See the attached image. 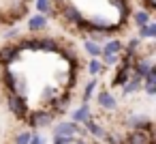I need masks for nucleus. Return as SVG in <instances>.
I'll return each mask as SVG.
<instances>
[{"label": "nucleus", "instance_id": "obj_1", "mask_svg": "<svg viewBox=\"0 0 156 144\" xmlns=\"http://www.w3.org/2000/svg\"><path fill=\"white\" fill-rule=\"evenodd\" d=\"M58 20L66 26V28H73L75 32L83 35L86 32V15L81 13V9L71 2V0H66V2L62 7H58Z\"/></svg>", "mask_w": 156, "mask_h": 144}, {"label": "nucleus", "instance_id": "obj_2", "mask_svg": "<svg viewBox=\"0 0 156 144\" xmlns=\"http://www.w3.org/2000/svg\"><path fill=\"white\" fill-rule=\"evenodd\" d=\"M56 123V116L47 110V108H37L30 110L26 116V125L28 131H41V129H51V125Z\"/></svg>", "mask_w": 156, "mask_h": 144}, {"label": "nucleus", "instance_id": "obj_3", "mask_svg": "<svg viewBox=\"0 0 156 144\" xmlns=\"http://www.w3.org/2000/svg\"><path fill=\"white\" fill-rule=\"evenodd\" d=\"M5 103H7V110L22 123H26V116L30 112V105H28V99L15 95V93H5Z\"/></svg>", "mask_w": 156, "mask_h": 144}, {"label": "nucleus", "instance_id": "obj_4", "mask_svg": "<svg viewBox=\"0 0 156 144\" xmlns=\"http://www.w3.org/2000/svg\"><path fill=\"white\" fill-rule=\"evenodd\" d=\"M124 125L128 131H154V123L143 112H133L124 118Z\"/></svg>", "mask_w": 156, "mask_h": 144}, {"label": "nucleus", "instance_id": "obj_5", "mask_svg": "<svg viewBox=\"0 0 156 144\" xmlns=\"http://www.w3.org/2000/svg\"><path fill=\"white\" fill-rule=\"evenodd\" d=\"M22 52L15 43H5L0 45V69H7V67H13L17 60H22Z\"/></svg>", "mask_w": 156, "mask_h": 144}, {"label": "nucleus", "instance_id": "obj_6", "mask_svg": "<svg viewBox=\"0 0 156 144\" xmlns=\"http://www.w3.org/2000/svg\"><path fill=\"white\" fill-rule=\"evenodd\" d=\"M79 127L81 125H75L73 120H58L51 125V138H77Z\"/></svg>", "mask_w": 156, "mask_h": 144}, {"label": "nucleus", "instance_id": "obj_7", "mask_svg": "<svg viewBox=\"0 0 156 144\" xmlns=\"http://www.w3.org/2000/svg\"><path fill=\"white\" fill-rule=\"evenodd\" d=\"M71 99H73V93H71V90H64V93H60V95L47 105V110L58 118V116H62V114L69 112V103H71Z\"/></svg>", "mask_w": 156, "mask_h": 144}, {"label": "nucleus", "instance_id": "obj_8", "mask_svg": "<svg viewBox=\"0 0 156 144\" xmlns=\"http://www.w3.org/2000/svg\"><path fill=\"white\" fill-rule=\"evenodd\" d=\"M96 103H98V108H101L103 112H113V110H118V99H115V95H113L109 88H101V90L96 93Z\"/></svg>", "mask_w": 156, "mask_h": 144}, {"label": "nucleus", "instance_id": "obj_9", "mask_svg": "<svg viewBox=\"0 0 156 144\" xmlns=\"http://www.w3.org/2000/svg\"><path fill=\"white\" fill-rule=\"evenodd\" d=\"M122 144H154V131H126Z\"/></svg>", "mask_w": 156, "mask_h": 144}, {"label": "nucleus", "instance_id": "obj_10", "mask_svg": "<svg viewBox=\"0 0 156 144\" xmlns=\"http://www.w3.org/2000/svg\"><path fill=\"white\" fill-rule=\"evenodd\" d=\"M47 26H49V20L45 17V15H39V13H32L30 17H28V32L30 35H41V32H45L47 30Z\"/></svg>", "mask_w": 156, "mask_h": 144}, {"label": "nucleus", "instance_id": "obj_11", "mask_svg": "<svg viewBox=\"0 0 156 144\" xmlns=\"http://www.w3.org/2000/svg\"><path fill=\"white\" fill-rule=\"evenodd\" d=\"M62 47L64 45L56 37H39V52H43V54H60Z\"/></svg>", "mask_w": 156, "mask_h": 144}, {"label": "nucleus", "instance_id": "obj_12", "mask_svg": "<svg viewBox=\"0 0 156 144\" xmlns=\"http://www.w3.org/2000/svg\"><path fill=\"white\" fill-rule=\"evenodd\" d=\"M154 67V60L152 58H147V56H137V60L133 63V75L135 78H139V80H143L145 75H147V71Z\"/></svg>", "mask_w": 156, "mask_h": 144}, {"label": "nucleus", "instance_id": "obj_13", "mask_svg": "<svg viewBox=\"0 0 156 144\" xmlns=\"http://www.w3.org/2000/svg\"><path fill=\"white\" fill-rule=\"evenodd\" d=\"M107 2L120 13V17H118V22L120 24H124L126 26V22L130 20V13H133V7H130V2L128 0H107Z\"/></svg>", "mask_w": 156, "mask_h": 144}, {"label": "nucleus", "instance_id": "obj_14", "mask_svg": "<svg viewBox=\"0 0 156 144\" xmlns=\"http://www.w3.org/2000/svg\"><path fill=\"white\" fill-rule=\"evenodd\" d=\"M94 116H92V108H90V103H81L77 110H73L71 112V118L69 120H73L75 125H86L88 120H92Z\"/></svg>", "mask_w": 156, "mask_h": 144}, {"label": "nucleus", "instance_id": "obj_15", "mask_svg": "<svg viewBox=\"0 0 156 144\" xmlns=\"http://www.w3.org/2000/svg\"><path fill=\"white\" fill-rule=\"evenodd\" d=\"M0 84L7 93H15V86H17V71H13L11 67L0 71Z\"/></svg>", "mask_w": 156, "mask_h": 144}, {"label": "nucleus", "instance_id": "obj_16", "mask_svg": "<svg viewBox=\"0 0 156 144\" xmlns=\"http://www.w3.org/2000/svg\"><path fill=\"white\" fill-rule=\"evenodd\" d=\"M122 52H124V41H122V39H118V37H111V39H107V41L101 45V56H103V54L120 56Z\"/></svg>", "mask_w": 156, "mask_h": 144}, {"label": "nucleus", "instance_id": "obj_17", "mask_svg": "<svg viewBox=\"0 0 156 144\" xmlns=\"http://www.w3.org/2000/svg\"><path fill=\"white\" fill-rule=\"evenodd\" d=\"M133 78V69H124V67H115V73L111 78V88H122L128 80Z\"/></svg>", "mask_w": 156, "mask_h": 144}, {"label": "nucleus", "instance_id": "obj_18", "mask_svg": "<svg viewBox=\"0 0 156 144\" xmlns=\"http://www.w3.org/2000/svg\"><path fill=\"white\" fill-rule=\"evenodd\" d=\"M34 9L39 15H45L47 20L49 17H58V9L51 5V0H34Z\"/></svg>", "mask_w": 156, "mask_h": 144}, {"label": "nucleus", "instance_id": "obj_19", "mask_svg": "<svg viewBox=\"0 0 156 144\" xmlns=\"http://www.w3.org/2000/svg\"><path fill=\"white\" fill-rule=\"evenodd\" d=\"M83 129H86V133L90 135V138H94V140H103L105 138V133H107V129L101 125V123H96L94 118L92 120H88L86 125H81Z\"/></svg>", "mask_w": 156, "mask_h": 144}, {"label": "nucleus", "instance_id": "obj_20", "mask_svg": "<svg viewBox=\"0 0 156 144\" xmlns=\"http://www.w3.org/2000/svg\"><path fill=\"white\" fill-rule=\"evenodd\" d=\"M60 95V88L56 86V84H47V86H43V90H41V108H47L56 97Z\"/></svg>", "mask_w": 156, "mask_h": 144}, {"label": "nucleus", "instance_id": "obj_21", "mask_svg": "<svg viewBox=\"0 0 156 144\" xmlns=\"http://www.w3.org/2000/svg\"><path fill=\"white\" fill-rule=\"evenodd\" d=\"M137 39H141L143 43H145V41H152V39H156V22L152 20V22H147L145 26L137 28Z\"/></svg>", "mask_w": 156, "mask_h": 144}, {"label": "nucleus", "instance_id": "obj_22", "mask_svg": "<svg viewBox=\"0 0 156 144\" xmlns=\"http://www.w3.org/2000/svg\"><path fill=\"white\" fill-rule=\"evenodd\" d=\"M130 20H133V24H135L137 28H141V26H145L147 22H152V15L139 7V9H133V13H130Z\"/></svg>", "mask_w": 156, "mask_h": 144}, {"label": "nucleus", "instance_id": "obj_23", "mask_svg": "<svg viewBox=\"0 0 156 144\" xmlns=\"http://www.w3.org/2000/svg\"><path fill=\"white\" fill-rule=\"evenodd\" d=\"M143 50V41L137 39V37H130L128 41H124V54H130V56H139Z\"/></svg>", "mask_w": 156, "mask_h": 144}, {"label": "nucleus", "instance_id": "obj_24", "mask_svg": "<svg viewBox=\"0 0 156 144\" xmlns=\"http://www.w3.org/2000/svg\"><path fill=\"white\" fill-rule=\"evenodd\" d=\"M86 71H88V75H90V78H94V80H96V78H98V75H103L107 69L101 65V60H98V58H90V60H88V65H86Z\"/></svg>", "mask_w": 156, "mask_h": 144}, {"label": "nucleus", "instance_id": "obj_25", "mask_svg": "<svg viewBox=\"0 0 156 144\" xmlns=\"http://www.w3.org/2000/svg\"><path fill=\"white\" fill-rule=\"evenodd\" d=\"M141 86H143V82L139 80V78H130L124 86H122V95H135V93H139L141 90Z\"/></svg>", "mask_w": 156, "mask_h": 144}, {"label": "nucleus", "instance_id": "obj_26", "mask_svg": "<svg viewBox=\"0 0 156 144\" xmlns=\"http://www.w3.org/2000/svg\"><path fill=\"white\" fill-rule=\"evenodd\" d=\"M81 47H83V52H86V54H88L90 58H101V45H98V43H94V41H88V39H83Z\"/></svg>", "mask_w": 156, "mask_h": 144}, {"label": "nucleus", "instance_id": "obj_27", "mask_svg": "<svg viewBox=\"0 0 156 144\" xmlns=\"http://www.w3.org/2000/svg\"><path fill=\"white\" fill-rule=\"evenodd\" d=\"M96 86H98V82H96L94 78H90V80H88V84H86V88H83L81 103H90V99L94 97V90H96Z\"/></svg>", "mask_w": 156, "mask_h": 144}, {"label": "nucleus", "instance_id": "obj_28", "mask_svg": "<svg viewBox=\"0 0 156 144\" xmlns=\"http://www.w3.org/2000/svg\"><path fill=\"white\" fill-rule=\"evenodd\" d=\"M98 60H101V65H103L105 69H109V67H118V63H120V56H113V54H103Z\"/></svg>", "mask_w": 156, "mask_h": 144}, {"label": "nucleus", "instance_id": "obj_29", "mask_svg": "<svg viewBox=\"0 0 156 144\" xmlns=\"http://www.w3.org/2000/svg\"><path fill=\"white\" fill-rule=\"evenodd\" d=\"M30 135H32V131H28V129H22V131H17V133H15V138H13V144H28V142H30Z\"/></svg>", "mask_w": 156, "mask_h": 144}, {"label": "nucleus", "instance_id": "obj_30", "mask_svg": "<svg viewBox=\"0 0 156 144\" xmlns=\"http://www.w3.org/2000/svg\"><path fill=\"white\" fill-rule=\"evenodd\" d=\"M103 142H105V144H122V133H118V131H107L105 138H103Z\"/></svg>", "mask_w": 156, "mask_h": 144}, {"label": "nucleus", "instance_id": "obj_31", "mask_svg": "<svg viewBox=\"0 0 156 144\" xmlns=\"http://www.w3.org/2000/svg\"><path fill=\"white\" fill-rule=\"evenodd\" d=\"M143 84H147V86H156V67H152L150 71H147V75L141 80Z\"/></svg>", "mask_w": 156, "mask_h": 144}, {"label": "nucleus", "instance_id": "obj_32", "mask_svg": "<svg viewBox=\"0 0 156 144\" xmlns=\"http://www.w3.org/2000/svg\"><path fill=\"white\" fill-rule=\"evenodd\" d=\"M22 37V30L17 28V26H11L7 32H5V39H20Z\"/></svg>", "mask_w": 156, "mask_h": 144}, {"label": "nucleus", "instance_id": "obj_33", "mask_svg": "<svg viewBox=\"0 0 156 144\" xmlns=\"http://www.w3.org/2000/svg\"><path fill=\"white\" fill-rule=\"evenodd\" d=\"M141 5H143L141 9H143V11H147V13L152 15V13H154V9H156V0H141Z\"/></svg>", "mask_w": 156, "mask_h": 144}, {"label": "nucleus", "instance_id": "obj_34", "mask_svg": "<svg viewBox=\"0 0 156 144\" xmlns=\"http://www.w3.org/2000/svg\"><path fill=\"white\" fill-rule=\"evenodd\" d=\"M75 140L77 138H51V144H75Z\"/></svg>", "mask_w": 156, "mask_h": 144}, {"label": "nucleus", "instance_id": "obj_35", "mask_svg": "<svg viewBox=\"0 0 156 144\" xmlns=\"http://www.w3.org/2000/svg\"><path fill=\"white\" fill-rule=\"evenodd\" d=\"M28 144H45V140H43V135L39 133V131H32V135H30V142Z\"/></svg>", "mask_w": 156, "mask_h": 144}, {"label": "nucleus", "instance_id": "obj_36", "mask_svg": "<svg viewBox=\"0 0 156 144\" xmlns=\"http://www.w3.org/2000/svg\"><path fill=\"white\" fill-rule=\"evenodd\" d=\"M141 90H143L147 97H154V95H156V86H147V84H143V86H141Z\"/></svg>", "mask_w": 156, "mask_h": 144}, {"label": "nucleus", "instance_id": "obj_37", "mask_svg": "<svg viewBox=\"0 0 156 144\" xmlns=\"http://www.w3.org/2000/svg\"><path fill=\"white\" fill-rule=\"evenodd\" d=\"M64 2H66V0H51V5H54V7H56V9H58V7H62V5H64Z\"/></svg>", "mask_w": 156, "mask_h": 144}, {"label": "nucleus", "instance_id": "obj_38", "mask_svg": "<svg viewBox=\"0 0 156 144\" xmlns=\"http://www.w3.org/2000/svg\"><path fill=\"white\" fill-rule=\"evenodd\" d=\"M17 2H26V5H28V0H17Z\"/></svg>", "mask_w": 156, "mask_h": 144}]
</instances>
